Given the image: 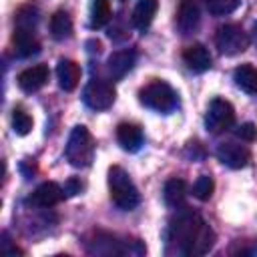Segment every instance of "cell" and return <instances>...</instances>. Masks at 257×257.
<instances>
[{
    "label": "cell",
    "mask_w": 257,
    "mask_h": 257,
    "mask_svg": "<svg viewBox=\"0 0 257 257\" xmlns=\"http://www.w3.org/2000/svg\"><path fill=\"white\" fill-rule=\"evenodd\" d=\"M167 251L175 255H205L215 245V233L213 229L201 219V215L179 209V213L169 221L167 225Z\"/></svg>",
    "instance_id": "1"
},
{
    "label": "cell",
    "mask_w": 257,
    "mask_h": 257,
    "mask_svg": "<svg viewBox=\"0 0 257 257\" xmlns=\"http://www.w3.org/2000/svg\"><path fill=\"white\" fill-rule=\"evenodd\" d=\"M108 193L110 201L122 211H133L141 203L139 189L135 187L128 173L118 165L108 169Z\"/></svg>",
    "instance_id": "2"
},
{
    "label": "cell",
    "mask_w": 257,
    "mask_h": 257,
    "mask_svg": "<svg viewBox=\"0 0 257 257\" xmlns=\"http://www.w3.org/2000/svg\"><path fill=\"white\" fill-rule=\"evenodd\" d=\"M64 157L76 169H84L92 163V159H94V139H92V135L86 126L76 124L70 131L66 147H64Z\"/></svg>",
    "instance_id": "3"
},
{
    "label": "cell",
    "mask_w": 257,
    "mask_h": 257,
    "mask_svg": "<svg viewBox=\"0 0 257 257\" xmlns=\"http://www.w3.org/2000/svg\"><path fill=\"white\" fill-rule=\"evenodd\" d=\"M139 100L143 106L157 112H171L179 104V96L173 86L165 80H151L139 90Z\"/></svg>",
    "instance_id": "4"
},
{
    "label": "cell",
    "mask_w": 257,
    "mask_h": 257,
    "mask_svg": "<svg viewBox=\"0 0 257 257\" xmlns=\"http://www.w3.org/2000/svg\"><path fill=\"white\" fill-rule=\"evenodd\" d=\"M215 44L221 54L235 56V54H241L247 50L249 36L239 24H223L215 34Z\"/></svg>",
    "instance_id": "5"
},
{
    "label": "cell",
    "mask_w": 257,
    "mask_h": 257,
    "mask_svg": "<svg viewBox=\"0 0 257 257\" xmlns=\"http://www.w3.org/2000/svg\"><path fill=\"white\" fill-rule=\"evenodd\" d=\"M235 124V110L229 100L225 98H213L207 112H205V126L209 133H225Z\"/></svg>",
    "instance_id": "6"
},
{
    "label": "cell",
    "mask_w": 257,
    "mask_h": 257,
    "mask_svg": "<svg viewBox=\"0 0 257 257\" xmlns=\"http://www.w3.org/2000/svg\"><path fill=\"white\" fill-rule=\"evenodd\" d=\"M114 96H116L114 86L108 80H102V78H92L84 86V92H82L84 104L92 110H106L108 106H112Z\"/></svg>",
    "instance_id": "7"
},
{
    "label": "cell",
    "mask_w": 257,
    "mask_h": 257,
    "mask_svg": "<svg viewBox=\"0 0 257 257\" xmlns=\"http://www.w3.org/2000/svg\"><path fill=\"white\" fill-rule=\"evenodd\" d=\"M36 24H28V22H16L14 26V34H12V44L18 56H32L36 52H40V42L36 38L34 32Z\"/></svg>",
    "instance_id": "8"
},
{
    "label": "cell",
    "mask_w": 257,
    "mask_h": 257,
    "mask_svg": "<svg viewBox=\"0 0 257 257\" xmlns=\"http://www.w3.org/2000/svg\"><path fill=\"white\" fill-rule=\"evenodd\" d=\"M64 195H66L64 187H60L58 183L46 181V183H42L34 189V193L26 199V203L32 205V207H38V209H50V207L58 205L64 199Z\"/></svg>",
    "instance_id": "9"
},
{
    "label": "cell",
    "mask_w": 257,
    "mask_h": 257,
    "mask_svg": "<svg viewBox=\"0 0 257 257\" xmlns=\"http://www.w3.org/2000/svg\"><path fill=\"white\" fill-rule=\"evenodd\" d=\"M217 159L229 169H243L251 161V151L239 143H221L217 147Z\"/></svg>",
    "instance_id": "10"
},
{
    "label": "cell",
    "mask_w": 257,
    "mask_h": 257,
    "mask_svg": "<svg viewBox=\"0 0 257 257\" xmlns=\"http://www.w3.org/2000/svg\"><path fill=\"white\" fill-rule=\"evenodd\" d=\"M201 24V8L197 0H181L177 12V28L181 34H193Z\"/></svg>",
    "instance_id": "11"
},
{
    "label": "cell",
    "mask_w": 257,
    "mask_h": 257,
    "mask_svg": "<svg viewBox=\"0 0 257 257\" xmlns=\"http://www.w3.org/2000/svg\"><path fill=\"white\" fill-rule=\"evenodd\" d=\"M48 76H50V70H48L46 64H34V66L24 68L16 76V80H18V86L24 92H36L48 82Z\"/></svg>",
    "instance_id": "12"
},
{
    "label": "cell",
    "mask_w": 257,
    "mask_h": 257,
    "mask_svg": "<svg viewBox=\"0 0 257 257\" xmlns=\"http://www.w3.org/2000/svg\"><path fill=\"white\" fill-rule=\"evenodd\" d=\"M135 62H137V52H135V50H131V48L116 50V52H112V54L108 56V60H106V70H108L110 78L118 80V78L126 76V74L133 70Z\"/></svg>",
    "instance_id": "13"
},
{
    "label": "cell",
    "mask_w": 257,
    "mask_h": 257,
    "mask_svg": "<svg viewBox=\"0 0 257 257\" xmlns=\"http://www.w3.org/2000/svg\"><path fill=\"white\" fill-rule=\"evenodd\" d=\"M183 60H185L187 68L193 70V72H205V70L211 68V62H213L211 52L207 50V46H203L199 42H195V44H191L183 50Z\"/></svg>",
    "instance_id": "14"
},
{
    "label": "cell",
    "mask_w": 257,
    "mask_h": 257,
    "mask_svg": "<svg viewBox=\"0 0 257 257\" xmlns=\"http://www.w3.org/2000/svg\"><path fill=\"white\" fill-rule=\"evenodd\" d=\"M116 141L124 151L137 153L143 145V128L135 122H120L116 126Z\"/></svg>",
    "instance_id": "15"
},
{
    "label": "cell",
    "mask_w": 257,
    "mask_h": 257,
    "mask_svg": "<svg viewBox=\"0 0 257 257\" xmlns=\"http://www.w3.org/2000/svg\"><path fill=\"white\" fill-rule=\"evenodd\" d=\"M56 78H58V84H60L62 90L72 92L78 86V80H80L78 64L74 60H70V58H60L58 66H56Z\"/></svg>",
    "instance_id": "16"
},
{
    "label": "cell",
    "mask_w": 257,
    "mask_h": 257,
    "mask_svg": "<svg viewBox=\"0 0 257 257\" xmlns=\"http://www.w3.org/2000/svg\"><path fill=\"white\" fill-rule=\"evenodd\" d=\"M157 10H159V0H139L133 10V24L141 32H145L151 26Z\"/></svg>",
    "instance_id": "17"
},
{
    "label": "cell",
    "mask_w": 257,
    "mask_h": 257,
    "mask_svg": "<svg viewBox=\"0 0 257 257\" xmlns=\"http://www.w3.org/2000/svg\"><path fill=\"white\" fill-rule=\"evenodd\" d=\"M163 199H165V203L169 207L179 209L187 199V183L183 179H179V177L169 179L165 183V187H163Z\"/></svg>",
    "instance_id": "18"
},
{
    "label": "cell",
    "mask_w": 257,
    "mask_h": 257,
    "mask_svg": "<svg viewBox=\"0 0 257 257\" xmlns=\"http://www.w3.org/2000/svg\"><path fill=\"white\" fill-rule=\"evenodd\" d=\"M233 80L237 88H241L247 94H257V66L253 64H241L233 72Z\"/></svg>",
    "instance_id": "19"
},
{
    "label": "cell",
    "mask_w": 257,
    "mask_h": 257,
    "mask_svg": "<svg viewBox=\"0 0 257 257\" xmlns=\"http://www.w3.org/2000/svg\"><path fill=\"white\" fill-rule=\"evenodd\" d=\"M50 34L54 40H66L72 34V18L66 10H56L50 18Z\"/></svg>",
    "instance_id": "20"
},
{
    "label": "cell",
    "mask_w": 257,
    "mask_h": 257,
    "mask_svg": "<svg viewBox=\"0 0 257 257\" xmlns=\"http://www.w3.org/2000/svg\"><path fill=\"white\" fill-rule=\"evenodd\" d=\"M110 2L108 0H92L90 8V26L92 28H102L110 20Z\"/></svg>",
    "instance_id": "21"
},
{
    "label": "cell",
    "mask_w": 257,
    "mask_h": 257,
    "mask_svg": "<svg viewBox=\"0 0 257 257\" xmlns=\"http://www.w3.org/2000/svg\"><path fill=\"white\" fill-rule=\"evenodd\" d=\"M12 128L20 137H24V135H28L32 131V116L22 106H16L12 110Z\"/></svg>",
    "instance_id": "22"
},
{
    "label": "cell",
    "mask_w": 257,
    "mask_h": 257,
    "mask_svg": "<svg viewBox=\"0 0 257 257\" xmlns=\"http://www.w3.org/2000/svg\"><path fill=\"white\" fill-rule=\"evenodd\" d=\"M213 191H215V181L209 175H201L193 183V197H197L199 201H209L213 197Z\"/></svg>",
    "instance_id": "23"
},
{
    "label": "cell",
    "mask_w": 257,
    "mask_h": 257,
    "mask_svg": "<svg viewBox=\"0 0 257 257\" xmlns=\"http://www.w3.org/2000/svg\"><path fill=\"white\" fill-rule=\"evenodd\" d=\"M241 0H205V6L209 14L213 16H227L239 8Z\"/></svg>",
    "instance_id": "24"
},
{
    "label": "cell",
    "mask_w": 257,
    "mask_h": 257,
    "mask_svg": "<svg viewBox=\"0 0 257 257\" xmlns=\"http://www.w3.org/2000/svg\"><path fill=\"white\" fill-rule=\"evenodd\" d=\"M235 135L245 143H253L257 139V126L253 122H243L235 128Z\"/></svg>",
    "instance_id": "25"
},
{
    "label": "cell",
    "mask_w": 257,
    "mask_h": 257,
    "mask_svg": "<svg viewBox=\"0 0 257 257\" xmlns=\"http://www.w3.org/2000/svg\"><path fill=\"white\" fill-rule=\"evenodd\" d=\"M80 191H82V183H80L78 179L70 177V179L64 183V193H66L68 197H74V195H78Z\"/></svg>",
    "instance_id": "26"
},
{
    "label": "cell",
    "mask_w": 257,
    "mask_h": 257,
    "mask_svg": "<svg viewBox=\"0 0 257 257\" xmlns=\"http://www.w3.org/2000/svg\"><path fill=\"white\" fill-rule=\"evenodd\" d=\"M255 38H257V24H255Z\"/></svg>",
    "instance_id": "27"
}]
</instances>
